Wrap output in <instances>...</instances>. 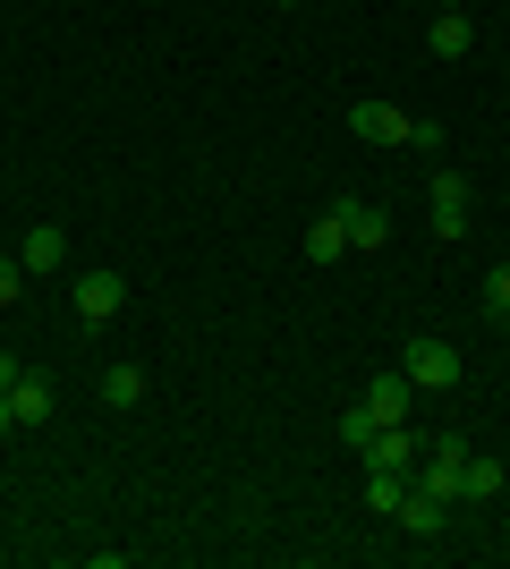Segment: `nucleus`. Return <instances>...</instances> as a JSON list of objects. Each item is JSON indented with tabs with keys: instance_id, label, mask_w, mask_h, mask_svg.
Here are the masks:
<instances>
[{
	"instance_id": "nucleus-1",
	"label": "nucleus",
	"mask_w": 510,
	"mask_h": 569,
	"mask_svg": "<svg viewBox=\"0 0 510 569\" xmlns=\"http://www.w3.org/2000/svg\"><path fill=\"white\" fill-rule=\"evenodd\" d=\"M400 375H409L417 391H460V349L434 340V332H417V340H400Z\"/></svg>"
},
{
	"instance_id": "nucleus-2",
	"label": "nucleus",
	"mask_w": 510,
	"mask_h": 569,
	"mask_svg": "<svg viewBox=\"0 0 510 569\" xmlns=\"http://www.w3.org/2000/svg\"><path fill=\"white\" fill-rule=\"evenodd\" d=\"M120 307H128V281H120V272H77V323H86V332H102Z\"/></svg>"
},
{
	"instance_id": "nucleus-3",
	"label": "nucleus",
	"mask_w": 510,
	"mask_h": 569,
	"mask_svg": "<svg viewBox=\"0 0 510 569\" xmlns=\"http://www.w3.org/2000/svg\"><path fill=\"white\" fill-rule=\"evenodd\" d=\"M349 128H358L366 144H383V153L409 144V111H400V102H349Z\"/></svg>"
},
{
	"instance_id": "nucleus-4",
	"label": "nucleus",
	"mask_w": 510,
	"mask_h": 569,
	"mask_svg": "<svg viewBox=\"0 0 510 569\" xmlns=\"http://www.w3.org/2000/svg\"><path fill=\"white\" fill-rule=\"evenodd\" d=\"M409 408H417V382L400 375V366H383V375L366 382V417H374V426H400Z\"/></svg>"
},
{
	"instance_id": "nucleus-5",
	"label": "nucleus",
	"mask_w": 510,
	"mask_h": 569,
	"mask_svg": "<svg viewBox=\"0 0 510 569\" xmlns=\"http://www.w3.org/2000/svg\"><path fill=\"white\" fill-rule=\"evenodd\" d=\"M391 519H400V536H417V545H434L442 527H451V501H434V493H426V485H409Z\"/></svg>"
},
{
	"instance_id": "nucleus-6",
	"label": "nucleus",
	"mask_w": 510,
	"mask_h": 569,
	"mask_svg": "<svg viewBox=\"0 0 510 569\" xmlns=\"http://www.w3.org/2000/svg\"><path fill=\"white\" fill-rule=\"evenodd\" d=\"M434 238H468V179L451 162L434 170Z\"/></svg>"
},
{
	"instance_id": "nucleus-7",
	"label": "nucleus",
	"mask_w": 510,
	"mask_h": 569,
	"mask_svg": "<svg viewBox=\"0 0 510 569\" xmlns=\"http://www.w3.org/2000/svg\"><path fill=\"white\" fill-rule=\"evenodd\" d=\"M340 221H349V256H383L391 247V221L366 204V196H340Z\"/></svg>"
},
{
	"instance_id": "nucleus-8",
	"label": "nucleus",
	"mask_w": 510,
	"mask_h": 569,
	"mask_svg": "<svg viewBox=\"0 0 510 569\" xmlns=\"http://www.w3.org/2000/svg\"><path fill=\"white\" fill-rule=\"evenodd\" d=\"M18 263L26 272H60V263H69V230H60V221H34V230L18 238Z\"/></svg>"
},
{
	"instance_id": "nucleus-9",
	"label": "nucleus",
	"mask_w": 510,
	"mask_h": 569,
	"mask_svg": "<svg viewBox=\"0 0 510 569\" xmlns=\"http://www.w3.org/2000/svg\"><path fill=\"white\" fill-rule=\"evenodd\" d=\"M426 51H434V60H468V51H477V26H468L460 9H442V18L426 26Z\"/></svg>"
},
{
	"instance_id": "nucleus-10",
	"label": "nucleus",
	"mask_w": 510,
	"mask_h": 569,
	"mask_svg": "<svg viewBox=\"0 0 510 569\" xmlns=\"http://www.w3.org/2000/svg\"><path fill=\"white\" fill-rule=\"evenodd\" d=\"M9 417H18L26 433L51 426V382H43V375H18V382H9Z\"/></svg>"
},
{
	"instance_id": "nucleus-11",
	"label": "nucleus",
	"mask_w": 510,
	"mask_h": 569,
	"mask_svg": "<svg viewBox=\"0 0 510 569\" xmlns=\"http://www.w3.org/2000/svg\"><path fill=\"white\" fill-rule=\"evenodd\" d=\"M307 256L332 272V263H349V221H340V204H323V221L307 230Z\"/></svg>"
},
{
	"instance_id": "nucleus-12",
	"label": "nucleus",
	"mask_w": 510,
	"mask_h": 569,
	"mask_svg": "<svg viewBox=\"0 0 510 569\" xmlns=\"http://www.w3.org/2000/svg\"><path fill=\"white\" fill-rule=\"evenodd\" d=\"M502 485H510V468H502V459H477V451L460 459V501H493Z\"/></svg>"
},
{
	"instance_id": "nucleus-13",
	"label": "nucleus",
	"mask_w": 510,
	"mask_h": 569,
	"mask_svg": "<svg viewBox=\"0 0 510 569\" xmlns=\"http://www.w3.org/2000/svg\"><path fill=\"white\" fill-rule=\"evenodd\" d=\"M146 391H153L146 366H128V357H120V366H102V400H111V408H137Z\"/></svg>"
},
{
	"instance_id": "nucleus-14",
	"label": "nucleus",
	"mask_w": 510,
	"mask_h": 569,
	"mask_svg": "<svg viewBox=\"0 0 510 569\" xmlns=\"http://www.w3.org/2000/svg\"><path fill=\"white\" fill-rule=\"evenodd\" d=\"M400 493H409V476H391V468H366V510H400Z\"/></svg>"
},
{
	"instance_id": "nucleus-15",
	"label": "nucleus",
	"mask_w": 510,
	"mask_h": 569,
	"mask_svg": "<svg viewBox=\"0 0 510 569\" xmlns=\"http://www.w3.org/2000/svg\"><path fill=\"white\" fill-rule=\"evenodd\" d=\"M486 315H493V323L510 315V263H493V272H486Z\"/></svg>"
},
{
	"instance_id": "nucleus-16",
	"label": "nucleus",
	"mask_w": 510,
	"mask_h": 569,
	"mask_svg": "<svg viewBox=\"0 0 510 569\" xmlns=\"http://www.w3.org/2000/svg\"><path fill=\"white\" fill-rule=\"evenodd\" d=\"M18 298H26V263H18V256H0V315L18 307Z\"/></svg>"
},
{
	"instance_id": "nucleus-17",
	"label": "nucleus",
	"mask_w": 510,
	"mask_h": 569,
	"mask_svg": "<svg viewBox=\"0 0 510 569\" xmlns=\"http://www.w3.org/2000/svg\"><path fill=\"white\" fill-rule=\"evenodd\" d=\"M366 433H374V417H366V400H358V408H340V442H349V451H366Z\"/></svg>"
},
{
	"instance_id": "nucleus-18",
	"label": "nucleus",
	"mask_w": 510,
	"mask_h": 569,
	"mask_svg": "<svg viewBox=\"0 0 510 569\" xmlns=\"http://www.w3.org/2000/svg\"><path fill=\"white\" fill-rule=\"evenodd\" d=\"M409 144H417V153H442V119H426V111H409Z\"/></svg>"
},
{
	"instance_id": "nucleus-19",
	"label": "nucleus",
	"mask_w": 510,
	"mask_h": 569,
	"mask_svg": "<svg viewBox=\"0 0 510 569\" xmlns=\"http://www.w3.org/2000/svg\"><path fill=\"white\" fill-rule=\"evenodd\" d=\"M26 375V366H18V357H9V349H0V391H9V382H18Z\"/></svg>"
},
{
	"instance_id": "nucleus-20",
	"label": "nucleus",
	"mask_w": 510,
	"mask_h": 569,
	"mask_svg": "<svg viewBox=\"0 0 510 569\" xmlns=\"http://www.w3.org/2000/svg\"><path fill=\"white\" fill-rule=\"evenodd\" d=\"M9 433H18V417H9V391H0V442H9Z\"/></svg>"
},
{
	"instance_id": "nucleus-21",
	"label": "nucleus",
	"mask_w": 510,
	"mask_h": 569,
	"mask_svg": "<svg viewBox=\"0 0 510 569\" xmlns=\"http://www.w3.org/2000/svg\"><path fill=\"white\" fill-rule=\"evenodd\" d=\"M502 340H510V315H502Z\"/></svg>"
},
{
	"instance_id": "nucleus-22",
	"label": "nucleus",
	"mask_w": 510,
	"mask_h": 569,
	"mask_svg": "<svg viewBox=\"0 0 510 569\" xmlns=\"http://www.w3.org/2000/svg\"><path fill=\"white\" fill-rule=\"evenodd\" d=\"M0 485H9V468H0Z\"/></svg>"
}]
</instances>
